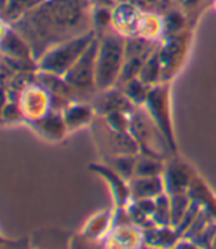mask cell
Listing matches in <instances>:
<instances>
[{
  "label": "cell",
  "instance_id": "obj_1",
  "mask_svg": "<svg viewBox=\"0 0 216 249\" xmlns=\"http://www.w3.org/2000/svg\"><path fill=\"white\" fill-rule=\"evenodd\" d=\"M89 0H46L14 21L12 30L32 48L34 59H40L55 45L83 35Z\"/></svg>",
  "mask_w": 216,
  "mask_h": 249
},
{
  "label": "cell",
  "instance_id": "obj_2",
  "mask_svg": "<svg viewBox=\"0 0 216 249\" xmlns=\"http://www.w3.org/2000/svg\"><path fill=\"white\" fill-rule=\"evenodd\" d=\"M94 42V33H87L77 36L71 40L59 43L49 49L42 58L39 67L46 73L59 76L68 71L74 62L80 58V55L87 49V46Z\"/></svg>",
  "mask_w": 216,
  "mask_h": 249
},
{
  "label": "cell",
  "instance_id": "obj_3",
  "mask_svg": "<svg viewBox=\"0 0 216 249\" xmlns=\"http://www.w3.org/2000/svg\"><path fill=\"white\" fill-rule=\"evenodd\" d=\"M121 53L123 40L114 35L104 36V39L100 42L98 71L95 74V82L100 88H108L114 82L117 73H120Z\"/></svg>",
  "mask_w": 216,
  "mask_h": 249
},
{
  "label": "cell",
  "instance_id": "obj_4",
  "mask_svg": "<svg viewBox=\"0 0 216 249\" xmlns=\"http://www.w3.org/2000/svg\"><path fill=\"white\" fill-rule=\"evenodd\" d=\"M100 49V42L94 40L87 49L80 55V58L74 62L73 67L67 71L66 80L67 83H70V86H73L76 90H79L80 93H89L94 92L95 89V56L98 53Z\"/></svg>",
  "mask_w": 216,
  "mask_h": 249
},
{
  "label": "cell",
  "instance_id": "obj_5",
  "mask_svg": "<svg viewBox=\"0 0 216 249\" xmlns=\"http://www.w3.org/2000/svg\"><path fill=\"white\" fill-rule=\"evenodd\" d=\"M97 106L98 108H104L102 113H114L121 108H132V104H129L126 98L121 97L118 92H107L104 97L98 98Z\"/></svg>",
  "mask_w": 216,
  "mask_h": 249
},
{
  "label": "cell",
  "instance_id": "obj_6",
  "mask_svg": "<svg viewBox=\"0 0 216 249\" xmlns=\"http://www.w3.org/2000/svg\"><path fill=\"white\" fill-rule=\"evenodd\" d=\"M36 5H37V0H9V3L6 2L3 8L5 18H11L17 21Z\"/></svg>",
  "mask_w": 216,
  "mask_h": 249
},
{
  "label": "cell",
  "instance_id": "obj_7",
  "mask_svg": "<svg viewBox=\"0 0 216 249\" xmlns=\"http://www.w3.org/2000/svg\"><path fill=\"white\" fill-rule=\"evenodd\" d=\"M133 190L138 196H142V197H150V196H154L156 193H159L162 190L160 187V181L159 178H142L139 181H135L133 182Z\"/></svg>",
  "mask_w": 216,
  "mask_h": 249
},
{
  "label": "cell",
  "instance_id": "obj_8",
  "mask_svg": "<svg viewBox=\"0 0 216 249\" xmlns=\"http://www.w3.org/2000/svg\"><path fill=\"white\" fill-rule=\"evenodd\" d=\"M90 114L89 107L86 106H74V107H68V110L66 111V120L68 124L74 126V124L83 123V120H87Z\"/></svg>",
  "mask_w": 216,
  "mask_h": 249
},
{
  "label": "cell",
  "instance_id": "obj_9",
  "mask_svg": "<svg viewBox=\"0 0 216 249\" xmlns=\"http://www.w3.org/2000/svg\"><path fill=\"white\" fill-rule=\"evenodd\" d=\"M126 95L133 103H142L145 100V89H144L142 83H139L133 79L129 80L126 83Z\"/></svg>",
  "mask_w": 216,
  "mask_h": 249
},
{
  "label": "cell",
  "instance_id": "obj_10",
  "mask_svg": "<svg viewBox=\"0 0 216 249\" xmlns=\"http://www.w3.org/2000/svg\"><path fill=\"white\" fill-rule=\"evenodd\" d=\"M135 171L138 175H142V177H148V175L154 177L160 172V165L148 159H142L135 165Z\"/></svg>",
  "mask_w": 216,
  "mask_h": 249
},
{
  "label": "cell",
  "instance_id": "obj_11",
  "mask_svg": "<svg viewBox=\"0 0 216 249\" xmlns=\"http://www.w3.org/2000/svg\"><path fill=\"white\" fill-rule=\"evenodd\" d=\"M94 18H95L97 28H104L107 25V22L110 21V11L107 9V6H100L97 9V14L94 15Z\"/></svg>",
  "mask_w": 216,
  "mask_h": 249
},
{
  "label": "cell",
  "instance_id": "obj_12",
  "mask_svg": "<svg viewBox=\"0 0 216 249\" xmlns=\"http://www.w3.org/2000/svg\"><path fill=\"white\" fill-rule=\"evenodd\" d=\"M94 3H97V5H101V6H111L113 5V0H92Z\"/></svg>",
  "mask_w": 216,
  "mask_h": 249
},
{
  "label": "cell",
  "instance_id": "obj_13",
  "mask_svg": "<svg viewBox=\"0 0 216 249\" xmlns=\"http://www.w3.org/2000/svg\"><path fill=\"white\" fill-rule=\"evenodd\" d=\"M147 3H156V2H159V0H145Z\"/></svg>",
  "mask_w": 216,
  "mask_h": 249
}]
</instances>
